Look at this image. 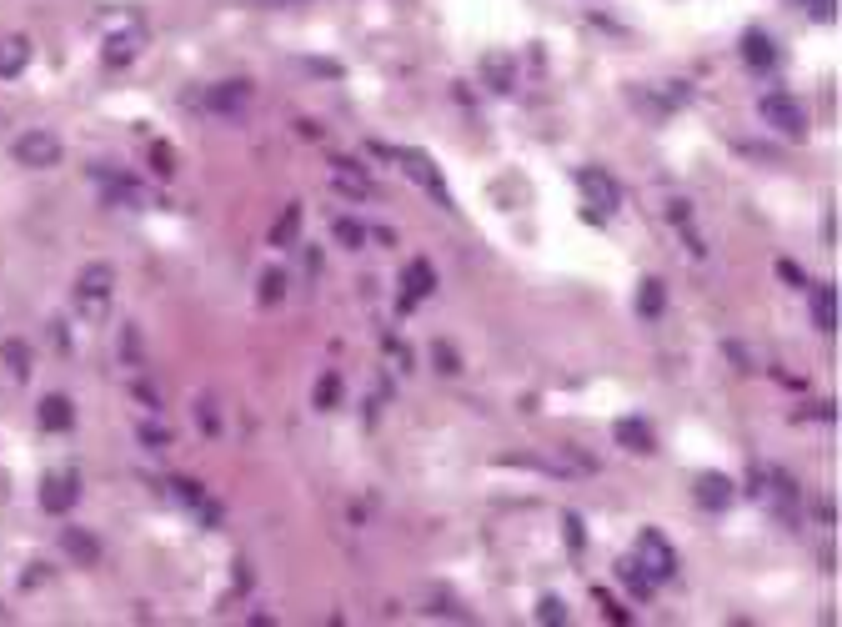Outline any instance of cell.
I'll list each match as a JSON object with an SVG mask.
<instances>
[{"instance_id": "d6986e66", "label": "cell", "mask_w": 842, "mask_h": 627, "mask_svg": "<svg viewBox=\"0 0 842 627\" xmlns=\"http://www.w3.org/2000/svg\"><path fill=\"white\" fill-rule=\"evenodd\" d=\"M617 442H627L632 452H652V432L642 422H617Z\"/></svg>"}, {"instance_id": "e0dca14e", "label": "cell", "mask_w": 842, "mask_h": 627, "mask_svg": "<svg viewBox=\"0 0 842 627\" xmlns=\"http://www.w3.org/2000/svg\"><path fill=\"white\" fill-rule=\"evenodd\" d=\"M296 231H301V206H286L271 226V246H296Z\"/></svg>"}, {"instance_id": "44dd1931", "label": "cell", "mask_w": 842, "mask_h": 627, "mask_svg": "<svg viewBox=\"0 0 842 627\" xmlns=\"http://www.w3.org/2000/svg\"><path fill=\"white\" fill-rule=\"evenodd\" d=\"M336 186H341V191H351V196H371V181H366L361 171H351V166H341V171H336Z\"/></svg>"}, {"instance_id": "5bb4252c", "label": "cell", "mask_w": 842, "mask_h": 627, "mask_svg": "<svg viewBox=\"0 0 842 627\" xmlns=\"http://www.w3.org/2000/svg\"><path fill=\"white\" fill-rule=\"evenodd\" d=\"M697 497H702L707 507H727V502H732V482H727L722 472H707V477L697 482Z\"/></svg>"}, {"instance_id": "8992f818", "label": "cell", "mask_w": 842, "mask_h": 627, "mask_svg": "<svg viewBox=\"0 0 842 627\" xmlns=\"http://www.w3.org/2000/svg\"><path fill=\"white\" fill-rule=\"evenodd\" d=\"M401 286H406V291H401V311H411L421 296H427V291L437 286V271H432L427 261H411V266H406V276H401Z\"/></svg>"}, {"instance_id": "30bf717a", "label": "cell", "mask_w": 842, "mask_h": 627, "mask_svg": "<svg viewBox=\"0 0 842 627\" xmlns=\"http://www.w3.org/2000/svg\"><path fill=\"white\" fill-rule=\"evenodd\" d=\"M662 306H667V286H662L657 276H647V281H642V291H637V311H642L647 322H657V317H662Z\"/></svg>"}, {"instance_id": "277c9868", "label": "cell", "mask_w": 842, "mask_h": 627, "mask_svg": "<svg viewBox=\"0 0 842 627\" xmlns=\"http://www.w3.org/2000/svg\"><path fill=\"white\" fill-rule=\"evenodd\" d=\"M577 186H582V196H587V206H597L602 216H612L617 206H622V186L602 171V166H587L582 176H577Z\"/></svg>"}, {"instance_id": "7a4b0ae2", "label": "cell", "mask_w": 842, "mask_h": 627, "mask_svg": "<svg viewBox=\"0 0 842 627\" xmlns=\"http://www.w3.org/2000/svg\"><path fill=\"white\" fill-rule=\"evenodd\" d=\"M111 266L106 261H91L86 271H81V281H76V301L86 306V317H101L106 311V301H111Z\"/></svg>"}, {"instance_id": "7402d4cb", "label": "cell", "mask_w": 842, "mask_h": 627, "mask_svg": "<svg viewBox=\"0 0 842 627\" xmlns=\"http://www.w3.org/2000/svg\"><path fill=\"white\" fill-rule=\"evenodd\" d=\"M341 402V377L336 372H326L321 377V387H316V407H336Z\"/></svg>"}, {"instance_id": "52a82bcc", "label": "cell", "mask_w": 842, "mask_h": 627, "mask_svg": "<svg viewBox=\"0 0 842 627\" xmlns=\"http://www.w3.org/2000/svg\"><path fill=\"white\" fill-rule=\"evenodd\" d=\"M71 502H76V477H61V472H56V477H46V487H41V507L61 517Z\"/></svg>"}, {"instance_id": "2e32d148", "label": "cell", "mask_w": 842, "mask_h": 627, "mask_svg": "<svg viewBox=\"0 0 842 627\" xmlns=\"http://www.w3.org/2000/svg\"><path fill=\"white\" fill-rule=\"evenodd\" d=\"M246 96H251V91H246V81H231V86H216V91H211V106H216V111H226V116H236V111L246 106Z\"/></svg>"}, {"instance_id": "d6a6232c", "label": "cell", "mask_w": 842, "mask_h": 627, "mask_svg": "<svg viewBox=\"0 0 842 627\" xmlns=\"http://www.w3.org/2000/svg\"><path fill=\"white\" fill-rule=\"evenodd\" d=\"M201 427H206V432H216V412H211V402H201Z\"/></svg>"}, {"instance_id": "9a60e30c", "label": "cell", "mask_w": 842, "mask_h": 627, "mask_svg": "<svg viewBox=\"0 0 842 627\" xmlns=\"http://www.w3.org/2000/svg\"><path fill=\"white\" fill-rule=\"evenodd\" d=\"M401 161H406V171H411V176H416L421 186H432V191H437V196L447 201V191H442V176L432 171V161H427V156H416V151H401Z\"/></svg>"}, {"instance_id": "cb8c5ba5", "label": "cell", "mask_w": 842, "mask_h": 627, "mask_svg": "<svg viewBox=\"0 0 842 627\" xmlns=\"http://www.w3.org/2000/svg\"><path fill=\"white\" fill-rule=\"evenodd\" d=\"M281 291H286V276H281V271H266V276H261V301L271 306V301H281Z\"/></svg>"}, {"instance_id": "8fae6325", "label": "cell", "mask_w": 842, "mask_h": 627, "mask_svg": "<svg viewBox=\"0 0 842 627\" xmlns=\"http://www.w3.org/2000/svg\"><path fill=\"white\" fill-rule=\"evenodd\" d=\"M812 317H817L822 332H837V291H832V286H817V291H812Z\"/></svg>"}, {"instance_id": "6da1fadb", "label": "cell", "mask_w": 842, "mask_h": 627, "mask_svg": "<svg viewBox=\"0 0 842 627\" xmlns=\"http://www.w3.org/2000/svg\"><path fill=\"white\" fill-rule=\"evenodd\" d=\"M632 562L652 577V582H662V577H672L677 572V557H672V547H667V537L662 532H637V552H632Z\"/></svg>"}, {"instance_id": "4fadbf2b", "label": "cell", "mask_w": 842, "mask_h": 627, "mask_svg": "<svg viewBox=\"0 0 842 627\" xmlns=\"http://www.w3.org/2000/svg\"><path fill=\"white\" fill-rule=\"evenodd\" d=\"M742 56H747V66H757V71H767V66L777 61V51H772V41H767L762 31H747V41H742Z\"/></svg>"}, {"instance_id": "d4e9b609", "label": "cell", "mask_w": 842, "mask_h": 627, "mask_svg": "<svg viewBox=\"0 0 842 627\" xmlns=\"http://www.w3.org/2000/svg\"><path fill=\"white\" fill-rule=\"evenodd\" d=\"M361 236H366V231H361V226H356V221H346V216H341V221H336V241H341V246H346V251H351V246H361Z\"/></svg>"}, {"instance_id": "f546056e", "label": "cell", "mask_w": 842, "mask_h": 627, "mask_svg": "<svg viewBox=\"0 0 842 627\" xmlns=\"http://www.w3.org/2000/svg\"><path fill=\"white\" fill-rule=\"evenodd\" d=\"M437 362H442V372H457V357H452V347H437Z\"/></svg>"}, {"instance_id": "3957f363", "label": "cell", "mask_w": 842, "mask_h": 627, "mask_svg": "<svg viewBox=\"0 0 842 627\" xmlns=\"http://www.w3.org/2000/svg\"><path fill=\"white\" fill-rule=\"evenodd\" d=\"M16 161L31 166V171H46V166H61V141L51 131H26L16 141Z\"/></svg>"}, {"instance_id": "83f0119b", "label": "cell", "mask_w": 842, "mask_h": 627, "mask_svg": "<svg viewBox=\"0 0 842 627\" xmlns=\"http://www.w3.org/2000/svg\"><path fill=\"white\" fill-rule=\"evenodd\" d=\"M807 6H812V16H817V21H832V11H837L832 0H807Z\"/></svg>"}, {"instance_id": "ffe728a7", "label": "cell", "mask_w": 842, "mask_h": 627, "mask_svg": "<svg viewBox=\"0 0 842 627\" xmlns=\"http://www.w3.org/2000/svg\"><path fill=\"white\" fill-rule=\"evenodd\" d=\"M617 572H622V582L632 587V597H652V587H657V582H652V577H647V572H642L637 562H622Z\"/></svg>"}, {"instance_id": "5b68a950", "label": "cell", "mask_w": 842, "mask_h": 627, "mask_svg": "<svg viewBox=\"0 0 842 627\" xmlns=\"http://www.w3.org/2000/svg\"><path fill=\"white\" fill-rule=\"evenodd\" d=\"M762 121H767L772 131L802 136V111H797V101H787V96H762Z\"/></svg>"}, {"instance_id": "ba28073f", "label": "cell", "mask_w": 842, "mask_h": 627, "mask_svg": "<svg viewBox=\"0 0 842 627\" xmlns=\"http://www.w3.org/2000/svg\"><path fill=\"white\" fill-rule=\"evenodd\" d=\"M136 46H141V31H136V26L106 36V66H126V61L136 56Z\"/></svg>"}, {"instance_id": "1f68e13d", "label": "cell", "mask_w": 842, "mask_h": 627, "mask_svg": "<svg viewBox=\"0 0 842 627\" xmlns=\"http://www.w3.org/2000/svg\"><path fill=\"white\" fill-rule=\"evenodd\" d=\"M777 271H782V281H802V271H797L792 261H777Z\"/></svg>"}, {"instance_id": "f1b7e54d", "label": "cell", "mask_w": 842, "mask_h": 627, "mask_svg": "<svg viewBox=\"0 0 842 627\" xmlns=\"http://www.w3.org/2000/svg\"><path fill=\"white\" fill-rule=\"evenodd\" d=\"M156 171H161V176H171V171H176V166H171V151H166V146H156Z\"/></svg>"}, {"instance_id": "484cf974", "label": "cell", "mask_w": 842, "mask_h": 627, "mask_svg": "<svg viewBox=\"0 0 842 627\" xmlns=\"http://www.w3.org/2000/svg\"><path fill=\"white\" fill-rule=\"evenodd\" d=\"M6 362H11V372H16V377H26V372H31V357H26V347H21V342H6Z\"/></svg>"}, {"instance_id": "603a6c76", "label": "cell", "mask_w": 842, "mask_h": 627, "mask_svg": "<svg viewBox=\"0 0 842 627\" xmlns=\"http://www.w3.org/2000/svg\"><path fill=\"white\" fill-rule=\"evenodd\" d=\"M487 76H492V81H497V86H492V91H507V86H512V66H507V61H502V56H487Z\"/></svg>"}, {"instance_id": "ac0fdd59", "label": "cell", "mask_w": 842, "mask_h": 627, "mask_svg": "<svg viewBox=\"0 0 842 627\" xmlns=\"http://www.w3.org/2000/svg\"><path fill=\"white\" fill-rule=\"evenodd\" d=\"M71 417H76V412H71V402H66V397H46V402H41V427H46V432L71 427Z\"/></svg>"}, {"instance_id": "9c48e42d", "label": "cell", "mask_w": 842, "mask_h": 627, "mask_svg": "<svg viewBox=\"0 0 842 627\" xmlns=\"http://www.w3.org/2000/svg\"><path fill=\"white\" fill-rule=\"evenodd\" d=\"M66 552H71L81 567H96V562H101V547H96V537H91V532H81V527H66Z\"/></svg>"}, {"instance_id": "7c38bea8", "label": "cell", "mask_w": 842, "mask_h": 627, "mask_svg": "<svg viewBox=\"0 0 842 627\" xmlns=\"http://www.w3.org/2000/svg\"><path fill=\"white\" fill-rule=\"evenodd\" d=\"M26 61H31V46H26L21 36L0 41V76H16V71H26Z\"/></svg>"}, {"instance_id": "4dcf8cb0", "label": "cell", "mask_w": 842, "mask_h": 627, "mask_svg": "<svg viewBox=\"0 0 842 627\" xmlns=\"http://www.w3.org/2000/svg\"><path fill=\"white\" fill-rule=\"evenodd\" d=\"M141 442H156V447H166V432H161V427H141Z\"/></svg>"}, {"instance_id": "4316f807", "label": "cell", "mask_w": 842, "mask_h": 627, "mask_svg": "<svg viewBox=\"0 0 842 627\" xmlns=\"http://www.w3.org/2000/svg\"><path fill=\"white\" fill-rule=\"evenodd\" d=\"M537 617H542V622H567V612H562V602H557V597H547Z\"/></svg>"}]
</instances>
